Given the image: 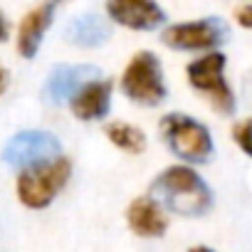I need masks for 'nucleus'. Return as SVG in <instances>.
<instances>
[{"mask_svg":"<svg viewBox=\"0 0 252 252\" xmlns=\"http://www.w3.org/2000/svg\"><path fill=\"white\" fill-rule=\"evenodd\" d=\"M149 198L183 218H198L213 208V190L188 166H171L158 173L149 188Z\"/></svg>","mask_w":252,"mask_h":252,"instance_id":"f257e3e1","label":"nucleus"},{"mask_svg":"<svg viewBox=\"0 0 252 252\" xmlns=\"http://www.w3.org/2000/svg\"><path fill=\"white\" fill-rule=\"evenodd\" d=\"M163 144L188 163H208L215 154L208 126L188 114H166L161 119Z\"/></svg>","mask_w":252,"mask_h":252,"instance_id":"f03ea898","label":"nucleus"},{"mask_svg":"<svg viewBox=\"0 0 252 252\" xmlns=\"http://www.w3.org/2000/svg\"><path fill=\"white\" fill-rule=\"evenodd\" d=\"M69 173H72V163H69L67 156H60L55 161L25 168L18 176V198H20V203L28 205V208H35V210L47 208L55 200V195L67 186Z\"/></svg>","mask_w":252,"mask_h":252,"instance_id":"7ed1b4c3","label":"nucleus"},{"mask_svg":"<svg viewBox=\"0 0 252 252\" xmlns=\"http://www.w3.org/2000/svg\"><path fill=\"white\" fill-rule=\"evenodd\" d=\"M188 74V84L203 94L208 99V104L222 114V116H232L235 114V92L230 89L227 79H225V55L220 52H210L195 62H190L186 67Z\"/></svg>","mask_w":252,"mask_h":252,"instance_id":"20e7f679","label":"nucleus"},{"mask_svg":"<svg viewBox=\"0 0 252 252\" xmlns=\"http://www.w3.org/2000/svg\"><path fill=\"white\" fill-rule=\"evenodd\" d=\"M121 92L141 106H156L166 99V79L161 60L154 52H136L121 77Z\"/></svg>","mask_w":252,"mask_h":252,"instance_id":"39448f33","label":"nucleus"},{"mask_svg":"<svg viewBox=\"0 0 252 252\" xmlns=\"http://www.w3.org/2000/svg\"><path fill=\"white\" fill-rule=\"evenodd\" d=\"M60 154H62V144L55 134L30 129V131H20V134L10 136V141L3 149V161L8 166L25 171V168L55 161V158H60Z\"/></svg>","mask_w":252,"mask_h":252,"instance_id":"423d86ee","label":"nucleus"},{"mask_svg":"<svg viewBox=\"0 0 252 252\" xmlns=\"http://www.w3.org/2000/svg\"><path fill=\"white\" fill-rule=\"evenodd\" d=\"M227 40V25L220 18H200L193 23L168 25L161 42L173 50H213Z\"/></svg>","mask_w":252,"mask_h":252,"instance_id":"0eeeda50","label":"nucleus"},{"mask_svg":"<svg viewBox=\"0 0 252 252\" xmlns=\"http://www.w3.org/2000/svg\"><path fill=\"white\" fill-rule=\"evenodd\" d=\"M99 77V67L94 64H57L45 79L42 87V99L50 106H62L64 101H72V96L94 82Z\"/></svg>","mask_w":252,"mask_h":252,"instance_id":"6e6552de","label":"nucleus"},{"mask_svg":"<svg viewBox=\"0 0 252 252\" xmlns=\"http://www.w3.org/2000/svg\"><path fill=\"white\" fill-rule=\"evenodd\" d=\"M106 13L114 23L131 30H156L166 23L163 8L149 0H111L106 3Z\"/></svg>","mask_w":252,"mask_h":252,"instance_id":"1a4fd4ad","label":"nucleus"},{"mask_svg":"<svg viewBox=\"0 0 252 252\" xmlns=\"http://www.w3.org/2000/svg\"><path fill=\"white\" fill-rule=\"evenodd\" d=\"M55 13H57L55 3H42L23 18V23L18 28V52L23 57L30 60L37 55V50L45 40V32L50 30V25L55 20Z\"/></svg>","mask_w":252,"mask_h":252,"instance_id":"9d476101","label":"nucleus"},{"mask_svg":"<svg viewBox=\"0 0 252 252\" xmlns=\"http://www.w3.org/2000/svg\"><path fill=\"white\" fill-rule=\"evenodd\" d=\"M111 79H94L89 82L87 87H82L69 106H72V114L82 121H96V119H104L111 109Z\"/></svg>","mask_w":252,"mask_h":252,"instance_id":"9b49d317","label":"nucleus"},{"mask_svg":"<svg viewBox=\"0 0 252 252\" xmlns=\"http://www.w3.org/2000/svg\"><path fill=\"white\" fill-rule=\"evenodd\" d=\"M111 35V25L109 20H104L96 13H82L77 18H72L64 28V40L69 45L77 47H101Z\"/></svg>","mask_w":252,"mask_h":252,"instance_id":"f8f14e48","label":"nucleus"},{"mask_svg":"<svg viewBox=\"0 0 252 252\" xmlns=\"http://www.w3.org/2000/svg\"><path fill=\"white\" fill-rule=\"evenodd\" d=\"M126 222L129 230L141 235V237H161L168 230V220L161 210L158 203H154L151 198H136L129 210H126Z\"/></svg>","mask_w":252,"mask_h":252,"instance_id":"ddd939ff","label":"nucleus"},{"mask_svg":"<svg viewBox=\"0 0 252 252\" xmlns=\"http://www.w3.org/2000/svg\"><path fill=\"white\" fill-rule=\"evenodd\" d=\"M104 134L109 136V141L114 146H119L126 154H141L146 149V134L141 129L124 121H111L104 126Z\"/></svg>","mask_w":252,"mask_h":252,"instance_id":"4468645a","label":"nucleus"},{"mask_svg":"<svg viewBox=\"0 0 252 252\" xmlns=\"http://www.w3.org/2000/svg\"><path fill=\"white\" fill-rule=\"evenodd\" d=\"M232 139L252 158V119H245V121H240V124L232 126Z\"/></svg>","mask_w":252,"mask_h":252,"instance_id":"2eb2a0df","label":"nucleus"},{"mask_svg":"<svg viewBox=\"0 0 252 252\" xmlns=\"http://www.w3.org/2000/svg\"><path fill=\"white\" fill-rule=\"evenodd\" d=\"M235 20H237L242 28H252V3L237 5V8H235Z\"/></svg>","mask_w":252,"mask_h":252,"instance_id":"dca6fc26","label":"nucleus"},{"mask_svg":"<svg viewBox=\"0 0 252 252\" xmlns=\"http://www.w3.org/2000/svg\"><path fill=\"white\" fill-rule=\"evenodd\" d=\"M8 35H10V25H8V20H5L3 10H0V42H5V40H8Z\"/></svg>","mask_w":252,"mask_h":252,"instance_id":"f3484780","label":"nucleus"},{"mask_svg":"<svg viewBox=\"0 0 252 252\" xmlns=\"http://www.w3.org/2000/svg\"><path fill=\"white\" fill-rule=\"evenodd\" d=\"M8 84H10V72H8L3 64H0V94L8 89Z\"/></svg>","mask_w":252,"mask_h":252,"instance_id":"a211bd4d","label":"nucleus"},{"mask_svg":"<svg viewBox=\"0 0 252 252\" xmlns=\"http://www.w3.org/2000/svg\"><path fill=\"white\" fill-rule=\"evenodd\" d=\"M190 252H213V250H210V247H193Z\"/></svg>","mask_w":252,"mask_h":252,"instance_id":"6ab92c4d","label":"nucleus"}]
</instances>
